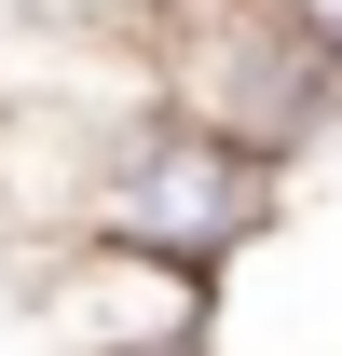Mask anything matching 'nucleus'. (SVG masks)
<instances>
[{"mask_svg":"<svg viewBox=\"0 0 342 356\" xmlns=\"http://www.w3.org/2000/svg\"><path fill=\"white\" fill-rule=\"evenodd\" d=\"M274 206H288V165H260V151L178 124V110L124 124L96 151V178H83V233L151 247V261H178V274H233L260 233H274Z\"/></svg>","mask_w":342,"mask_h":356,"instance_id":"obj_1","label":"nucleus"},{"mask_svg":"<svg viewBox=\"0 0 342 356\" xmlns=\"http://www.w3.org/2000/svg\"><path fill=\"white\" fill-rule=\"evenodd\" d=\"M42 329L69 356H137V343H206L219 315V274H178L151 261V247H110V233H69V247H42Z\"/></svg>","mask_w":342,"mask_h":356,"instance_id":"obj_2","label":"nucleus"},{"mask_svg":"<svg viewBox=\"0 0 342 356\" xmlns=\"http://www.w3.org/2000/svg\"><path fill=\"white\" fill-rule=\"evenodd\" d=\"M274 14H301V28H315V55L342 69V0H274Z\"/></svg>","mask_w":342,"mask_h":356,"instance_id":"obj_3","label":"nucleus"},{"mask_svg":"<svg viewBox=\"0 0 342 356\" xmlns=\"http://www.w3.org/2000/svg\"><path fill=\"white\" fill-rule=\"evenodd\" d=\"M137 356H206V343H137Z\"/></svg>","mask_w":342,"mask_h":356,"instance_id":"obj_4","label":"nucleus"}]
</instances>
